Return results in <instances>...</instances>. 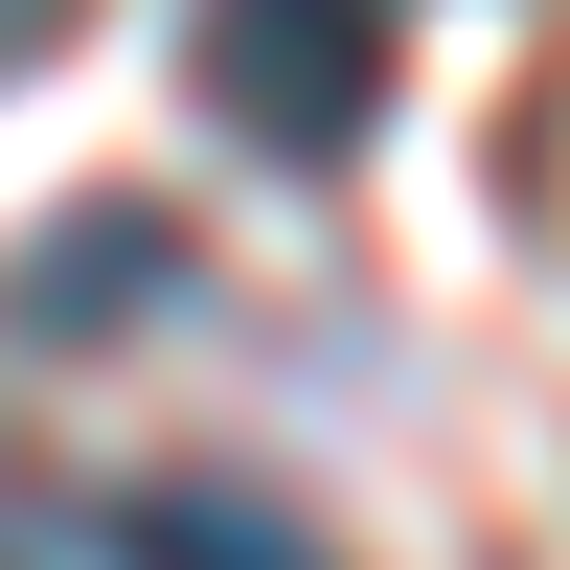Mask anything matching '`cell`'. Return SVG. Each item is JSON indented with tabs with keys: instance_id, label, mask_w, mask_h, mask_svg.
Here are the masks:
<instances>
[{
	"instance_id": "cell-1",
	"label": "cell",
	"mask_w": 570,
	"mask_h": 570,
	"mask_svg": "<svg viewBox=\"0 0 570 570\" xmlns=\"http://www.w3.org/2000/svg\"><path fill=\"white\" fill-rule=\"evenodd\" d=\"M183 91H206L228 160L343 183L389 137V0H183Z\"/></svg>"
},
{
	"instance_id": "cell-2",
	"label": "cell",
	"mask_w": 570,
	"mask_h": 570,
	"mask_svg": "<svg viewBox=\"0 0 570 570\" xmlns=\"http://www.w3.org/2000/svg\"><path fill=\"white\" fill-rule=\"evenodd\" d=\"M160 297H183V228L115 183V206H46V228H23V274H0V343H137Z\"/></svg>"
},
{
	"instance_id": "cell-3",
	"label": "cell",
	"mask_w": 570,
	"mask_h": 570,
	"mask_svg": "<svg viewBox=\"0 0 570 570\" xmlns=\"http://www.w3.org/2000/svg\"><path fill=\"white\" fill-rule=\"evenodd\" d=\"M91 548H115V570H320V525H297V502H252V480H137Z\"/></svg>"
},
{
	"instance_id": "cell-4",
	"label": "cell",
	"mask_w": 570,
	"mask_h": 570,
	"mask_svg": "<svg viewBox=\"0 0 570 570\" xmlns=\"http://www.w3.org/2000/svg\"><path fill=\"white\" fill-rule=\"evenodd\" d=\"M0 570H69V480H46L23 434H0Z\"/></svg>"
},
{
	"instance_id": "cell-5",
	"label": "cell",
	"mask_w": 570,
	"mask_h": 570,
	"mask_svg": "<svg viewBox=\"0 0 570 570\" xmlns=\"http://www.w3.org/2000/svg\"><path fill=\"white\" fill-rule=\"evenodd\" d=\"M69 23H91V0H0V91H23L46 46H69Z\"/></svg>"
}]
</instances>
